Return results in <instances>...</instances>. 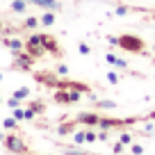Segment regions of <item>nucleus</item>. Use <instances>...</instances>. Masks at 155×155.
<instances>
[{"mask_svg": "<svg viewBox=\"0 0 155 155\" xmlns=\"http://www.w3.org/2000/svg\"><path fill=\"white\" fill-rule=\"evenodd\" d=\"M2 46H7V48L12 50V53H18V50H25V41H21V39H7L2 37Z\"/></svg>", "mask_w": 155, "mask_h": 155, "instance_id": "nucleus-9", "label": "nucleus"}, {"mask_svg": "<svg viewBox=\"0 0 155 155\" xmlns=\"http://www.w3.org/2000/svg\"><path fill=\"white\" fill-rule=\"evenodd\" d=\"M14 119H16V121H25V110L16 107V110H14Z\"/></svg>", "mask_w": 155, "mask_h": 155, "instance_id": "nucleus-27", "label": "nucleus"}, {"mask_svg": "<svg viewBox=\"0 0 155 155\" xmlns=\"http://www.w3.org/2000/svg\"><path fill=\"white\" fill-rule=\"evenodd\" d=\"M39 25H41V23H39L37 16H28V18L23 21V25H21V28H25V30H37Z\"/></svg>", "mask_w": 155, "mask_h": 155, "instance_id": "nucleus-15", "label": "nucleus"}, {"mask_svg": "<svg viewBox=\"0 0 155 155\" xmlns=\"http://www.w3.org/2000/svg\"><path fill=\"white\" fill-rule=\"evenodd\" d=\"M94 141H98V132L87 128V144H94Z\"/></svg>", "mask_w": 155, "mask_h": 155, "instance_id": "nucleus-23", "label": "nucleus"}, {"mask_svg": "<svg viewBox=\"0 0 155 155\" xmlns=\"http://www.w3.org/2000/svg\"><path fill=\"white\" fill-rule=\"evenodd\" d=\"M78 53L80 55H91V46H87L84 41H80V44H78Z\"/></svg>", "mask_w": 155, "mask_h": 155, "instance_id": "nucleus-22", "label": "nucleus"}, {"mask_svg": "<svg viewBox=\"0 0 155 155\" xmlns=\"http://www.w3.org/2000/svg\"><path fill=\"white\" fill-rule=\"evenodd\" d=\"M53 101L57 103V105H73V98H71V91H68V89H55Z\"/></svg>", "mask_w": 155, "mask_h": 155, "instance_id": "nucleus-8", "label": "nucleus"}, {"mask_svg": "<svg viewBox=\"0 0 155 155\" xmlns=\"http://www.w3.org/2000/svg\"><path fill=\"white\" fill-rule=\"evenodd\" d=\"M2 144H5V148L9 150V153H14V155H25V153H30L28 144L23 141V137H21L18 132H12V135H5Z\"/></svg>", "mask_w": 155, "mask_h": 155, "instance_id": "nucleus-2", "label": "nucleus"}, {"mask_svg": "<svg viewBox=\"0 0 155 155\" xmlns=\"http://www.w3.org/2000/svg\"><path fill=\"white\" fill-rule=\"evenodd\" d=\"M0 103H2V96H0Z\"/></svg>", "mask_w": 155, "mask_h": 155, "instance_id": "nucleus-38", "label": "nucleus"}, {"mask_svg": "<svg viewBox=\"0 0 155 155\" xmlns=\"http://www.w3.org/2000/svg\"><path fill=\"white\" fill-rule=\"evenodd\" d=\"M107 82H110L112 87H116V84H119V73L110 71V73H107Z\"/></svg>", "mask_w": 155, "mask_h": 155, "instance_id": "nucleus-24", "label": "nucleus"}, {"mask_svg": "<svg viewBox=\"0 0 155 155\" xmlns=\"http://www.w3.org/2000/svg\"><path fill=\"white\" fill-rule=\"evenodd\" d=\"M25 50H28L34 59H41V57H44V55H46V48H44V32L30 34V39L25 41Z\"/></svg>", "mask_w": 155, "mask_h": 155, "instance_id": "nucleus-3", "label": "nucleus"}, {"mask_svg": "<svg viewBox=\"0 0 155 155\" xmlns=\"http://www.w3.org/2000/svg\"><path fill=\"white\" fill-rule=\"evenodd\" d=\"M112 150H114V155H123V150H126V146H123L121 141H116V144L112 146Z\"/></svg>", "mask_w": 155, "mask_h": 155, "instance_id": "nucleus-25", "label": "nucleus"}, {"mask_svg": "<svg viewBox=\"0 0 155 155\" xmlns=\"http://www.w3.org/2000/svg\"><path fill=\"white\" fill-rule=\"evenodd\" d=\"M130 153L132 155H141V153H144V148H141L139 144H130Z\"/></svg>", "mask_w": 155, "mask_h": 155, "instance_id": "nucleus-29", "label": "nucleus"}, {"mask_svg": "<svg viewBox=\"0 0 155 155\" xmlns=\"http://www.w3.org/2000/svg\"><path fill=\"white\" fill-rule=\"evenodd\" d=\"M98 121H101V114H96V112H80V114L75 116V123L78 126H98Z\"/></svg>", "mask_w": 155, "mask_h": 155, "instance_id": "nucleus-7", "label": "nucleus"}, {"mask_svg": "<svg viewBox=\"0 0 155 155\" xmlns=\"http://www.w3.org/2000/svg\"><path fill=\"white\" fill-rule=\"evenodd\" d=\"M34 116H37V114H34V112H32V110L28 107V110H25V121H32Z\"/></svg>", "mask_w": 155, "mask_h": 155, "instance_id": "nucleus-32", "label": "nucleus"}, {"mask_svg": "<svg viewBox=\"0 0 155 155\" xmlns=\"http://www.w3.org/2000/svg\"><path fill=\"white\" fill-rule=\"evenodd\" d=\"M7 105H9L12 110H16V107H21V101H18V98H14V96H12V98H7Z\"/></svg>", "mask_w": 155, "mask_h": 155, "instance_id": "nucleus-28", "label": "nucleus"}, {"mask_svg": "<svg viewBox=\"0 0 155 155\" xmlns=\"http://www.w3.org/2000/svg\"><path fill=\"white\" fill-rule=\"evenodd\" d=\"M66 155H96V153H89V150H82V148H73V146H66Z\"/></svg>", "mask_w": 155, "mask_h": 155, "instance_id": "nucleus-21", "label": "nucleus"}, {"mask_svg": "<svg viewBox=\"0 0 155 155\" xmlns=\"http://www.w3.org/2000/svg\"><path fill=\"white\" fill-rule=\"evenodd\" d=\"M119 141H121L123 146H130L132 144V132H128V130H123L121 135H119Z\"/></svg>", "mask_w": 155, "mask_h": 155, "instance_id": "nucleus-20", "label": "nucleus"}, {"mask_svg": "<svg viewBox=\"0 0 155 155\" xmlns=\"http://www.w3.org/2000/svg\"><path fill=\"white\" fill-rule=\"evenodd\" d=\"M25 9H28V2H25V0H14V2H12V12H14V14H23Z\"/></svg>", "mask_w": 155, "mask_h": 155, "instance_id": "nucleus-16", "label": "nucleus"}, {"mask_svg": "<svg viewBox=\"0 0 155 155\" xmlns=\"http://www.w3.org/2000/svg\"><path fill=\"white\" fill-rule=\"evenodd\" d=\"M87 128H84V130H75V132H73V141H75V144H87Z\"/></svg>", "mask_w": 155, "mask_h": 155, "instance_id": "nucleus-17", "label": "nucleus"}, {"mask_svg": "<svg viewBox=\"0 0 155 155\" xmlns=\"http://www.w3.org/2000/svg\"><path fill=\"white\" fill-rule=\"evenodd\" d=\"M130 12H139V7H130V5H119L116 7V16H126Z\"/></svg>", "mask_w": 155, "mask_h": 155, "instance_id": "nucleus-18", "label": "nucleus"}, {"mask_svg": "<svg viewBox=\"0 0 155 155\" xmlns=\"http://www.w3.org/2000/svg\"><path fill=\"white\" fill-rule=\"evenodd\" d=\"M110 139V130H101L98 132V141H107Z\"/></svg>", "mask_w": 155, "mask_h": 155, "instance_id": "nucleus-30", "label": "nucleus"}, {"mask_svg": "<svg viewBox=\"0 0 155 155\" xmlns=\"http://www.w3.org/2000/svg\"><path fill=\"white\" fill-rule=\"evenodd\" d=\"M44 48H46V53H50L55 59H62L64 57V50L59 48L57 37H53V34H44Z\"/></svg>", "mask_w": 155, "mask_h": 155, "instance_id": "nucleus-6", "label": "nucleus"}, {"mask_svg": "<svg viewBox=\"0 0 155 155\" xmlns=\"http://www.w3.org/2000/svg\"><path fill=\"white\" fill-rule=\"evenodd\" d=\"M25 155H34V153H25Z\"/></svg>", "mask_w": 155, "mask_h": 155, "instance_id": "nucleus-37", "label": "nucleus"}, {"mask_svg": "<svg viewBox=\"0 0 155 155\" xmlns=\"http://www.w3.org/2000/svg\"><path fill=\"white\" fill-rule=\"evenodd\" d=\"M12 55H14V62H12V68H14V71H32L34 57L28 50H18V53H12Z\"/></svg>", "mask_w": 155, "mask_h": 155, "instance_id": "nucleus-4", "label": "nucleus"}, {"mask_svg": "<svg viewBox=\"0 0 155 155\" xmlns=\"http://www.w3.org/2000/svg\"><path fill=\"white\" fill-rule=\"evenodd\" d=\"M119 48H123L126 53H132V55H144L146 41L141 37H137V34L123 32V34H119Z\"/></svg>", "mask_w": 155, "mask_h": 155, "instance_id": "nucleus-1", "label": "nucleus"}, {"mask_svg": "<svg viewBox=\"0 0 155 155\" xmlns=\"http://www.w3.org/2000/svg\"><path fill=\"white\" fill-rule=\"evenodd\" d=\"M30 110H32L37 116H41L46 112V103L44 101H30Z\"/></svg>", "mask_w": 155, "mask_h": 155, "instance_id": "nucleus-14", "label": "nucleus"}, {"mask_svg": "<svg viewBox=\"0 0 155 155\" xmlns=\"http://www.w3.org/2000/svg\"><path fill=\"white\" fill-rule=\"evenodd\" d=\"M2 139H5V135H2V132H0V141H2Z\"/></svg>", "mask_w": 155, "mask_h": 155, "instance_id": "nucleus-34", "label": "nucleus"}, {"mask_svg": "<svg viewBox=\"0 0 155 155\" xmlns=\"http://www.w3.org/2000/svg\"><path fill=\"white\" fill-rule=\"evenodd\" d=\"M75 126H78V123H75V119H73V121H66V119H64V121L59 123L57 132H59L62 137H66V135H73V132H75Z\"/></svg>", "mask_w": 155, "mask_h": 155, "instance_id": "nucleus-10", "label": "nucleus"}, {"mask_svg": "<svg viewBox=\"0 0 155 155\" xmlns=\"http://www.w3.org/2000/svg\"><path fill=\"white\" fill-rule=\"evenodd\" d=\"M39 23L44 25V28H50V25H55V12L46 9V14H41V18H39Z\"/></svg>", "mask_w": 155, "mask_h": 155, "instance_id": "nucleus-12", "label": "nucleus"}, {"mask_svg": "<svg viewBox=\"0 0 155 155\" xmlns=\"http://www.w3.org/2000/svg\"><path fill=\"white\" fill-rule=\"evenodd\" d=\"M2 128L12 130V132H18V121H16L14 116H7V119H2Z\"/></svg>", "mask_w": 155, "mask_h": 155, "instance_id": "nucleus-13", "label": "nucleus"}, {"mask_svg": "<svg viewBox=\"0 0 155 155\" xmlns=\"http://www.w3.org/2000/svg\"><path fill=\"white\" fill-rule=\"evenodd\" d=\"M0 82H2V73H0Z\"/></svg>", "mask_w": 155, "mask_h": 155, "instance_id": "nucleus-35", "label": "nucleus"}, {"mask_svg": "<svg viewBox=\"0 0 155 155\" xmlns=\"http://www.w3.org/2000/svg\"><path fill=\"white\" fill-rule=\"evenodd\" d=\"M12 96H14V98H18V101H25V98L30 96V89H28V87H21V89H16V91L12 94Z\"/></svg>", "mask_w": 155, "mask_h": 155, "instance_id": "nucleus-19", "label": "nucleus"}, {"mask_svg": "<svg viewBox=\"0 0 155 155\" xmlns=\"http://www.w3.org/2000/svg\"><path fill=\"white\" fill-rule=\"evenodd\" d=\"M32 78L39 84H46V87H53V89L59 87V78L55 75V73H50V71H34Z\"/></svg>", "mask_w": 155, "mask_h": 155, "instance_id": "nucleus-5", "label": "nucleus"}, {"mask_svg": "<svg viewBox=\"0 0 155 155\" xmlns=\"http://www.w3.org/2000/svg\"><path fill=\"white\" fill-rule=\"evenodd\" d=\"M55 73H57V75H68V66H66V64H57Z\"/></svg>", "mask_w": 155, "mask_h": 155, "instance_id": "nucleus-26", "label": "nucleus"}, {"mask_svg": "<svg viewBox=\"0 0 155 155\" xmlns=\"http://www.w3.org/2000/svg\"><path fill=\"white\" fill-rule=\"evenodd\" d=\"M153 53H155V44H153Z\"/></svg>", "mask_w": 155, "mask_h": 155, "instance_id": "nucleus-36", "label": "nucleus"}, {"mask_svg": "<svg viewBox=\"0 0 155 155\" xmlns=\"http://www.w3.org/2000/svg\"><path fill=\"white\" fill-rule=\"evenodd\" d=\"M105 62L110 64V66H114V62H116V55H114V53H107V55H105Z\"/></svg>", "mask_w": 155, "mask_h": 155, "instance_id": "nucleus-31", "label": "nucleus"}, {"mask_svg": "<svg viewBox=\"0 0 155 155\" xmlns=\"http://www.w3.org/2000/svg\"><path fill=\"white\" fill-rule=\"evenodd\" d=\"M107 41H110V46H119V37H112V34H110Z\"/></svg>", "mask_w": 155, "mask_h": 155, "instance_id": "nucleus-33", "label": "nucleus"}, {"mask_svg": "<svg viewBox=\"0 0 155 155\" xmlns=\"http://www.w3.org/2000/svg\"><path fill=\"white\" fill-rule=\"evenodd\" d=\"M94 105H96L98 110H114L116 103L110 101V98H96V101H94Z\"/></svg>", "mask_w": 155, "mask_h": 155, "instance_id": "nucleus-11", "label": "nucleus"}]
</instances>
